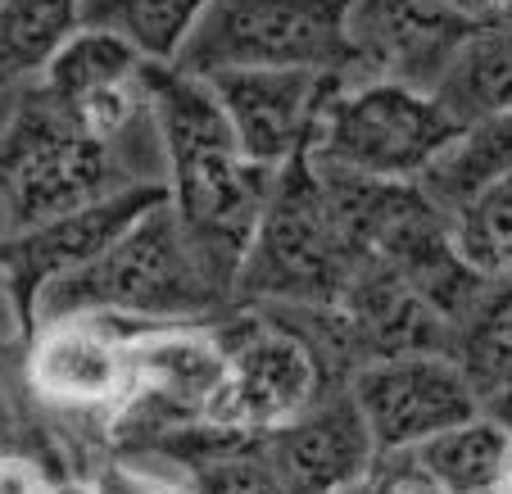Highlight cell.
Wrapping results in <instances>:
<instances>
[{
    "mask_svg": "<svg viewBox=\"0 0 512 494\" xmlns=\"http://www.w3.org/2000/svg\"><path fill=\"white\" fill-rule=\"evenodd\" d=\"M458 132L463 123L431 91L390 78H340L322 100L309 155L345 173L417 182Z\"/></svg>",
    "mask_w": 512,
    "mask_h": 494,
    "instance_id": "8992f818",
    "label": "cell"
},
{
    "mask_svg": "<svg viewBox=\"0 0 512 494\" xmlns=\"http://www.w3.org/2000/svg\"><path fill=\"white\" fill-rule=\"evenodd\" d=\"M55 467L32 449H0V494H46Z\"/></svg>",
    "mask_w": 512,
    "mask_h": 494,
    "instance_id": "cb8c5ba5",
    "label": "cell"
},
{
    "mask_svg": "<svg viewBox=\"0 0 512 494\" xmlns=\"http://www.w3.org/2000/svg\"><path fill=\"white\" fill-rule=\"evenodd\" d=\"M141 96L164 146L168 209L177 232L204 281L232 309L236 277L259 232L277 168L241 155L223 105L200 73H186L173 59H145Z\"/></svg>",
    "mask_w": 512,
    "mask_h": 494,
    "instance_id": "6da1fadb",
    "label": "cell"
},
{
    "mask_svg": "<svg viewBox=\"0 0 512 494\" xmlns=\"http://www.w3.org/2000/svg\"><path fill=\"white\" fill-rule=\"evenodd\" d=\"M512 173V114L481 118V123L463 127V132L440 150L431 168L417 177L426 195H431L445 214H454L458 204L472 191H481L485 182Z\"/></svg>",
    "mask_w": 512,
    "mask_h": 494,
    "instance_id": "e0dca14e",
    "label": "cell"
},
{
    "mask_svg": "<svg viewBox=\"0 0 512 494\" xmlns=\"http://www.w3.org/2000/svg\"><path fill=\"white\" fill-rule=\"evenodd\" d=\"M499 494H512V440H508V458H503V476H499Z\"/></svg>",
    "mask_w": 512,
    "mask_h": 494,
    "instance_id": "484cf974",
    "label": "cell"
},
{
    "mask_svg": "<svg viewBox=\"0 0 512 494\" xmlns=\"http://www.w3.org/2000/svg\"><path fill=\"white\" fill-rule=\"evenodd\" d=\"M141 182L114 141H100L41 82L19 91L0 127V232L46 223Z\"/></svg>",
    "mask_w": 512,
    "mask_h": 494,
    "instance_id": "277c9868",
    "label": "cell"
},
{
    "mask_svg": "<svg viewBox=\"0 0 512 494\" xmlns=\"http://www.w3.org/2000/svg\"><path fill=\"white\" fill-rule=\"evenodd\" d=\"M372 259L345 227L309 150L277 168L259 232L232 291L236 304H331L358 263Z\"/></svg>",
    "mask_w": 512,
    "mask_h": 494,
    "instance_id": "7a4b0ae2",
    "label": "cell"
},
{
    "mask_svg": "<svg viewBox=\"0 0 512 494\" xmlns=\"http://www.w3.org/2000/svg\"><path fill=\"white\" fill-rule=\"evenodd\" d=\"M349 395L368 422L377 454L417 449L445 427L481 413L463 368L449 354H399V359L368 363L349 377Z\"/></svg>",
    "mask_w": 512,
    "mask_h": 494,
    "instance_id": "30bf717a",
    "label": "cell"
},
{
    "mask_svg": "<svg viewBox=\"0 0 512 494\" xmlns=\"http://www.w3.org/2000/svg\"><path fill=\"white\" fill-rule=\"evenodd\" d=\"M431 96L463 127L512 114V23L472 32L435 78Z\"/></svg>",
    "mask_w": 512,
    "mask_h": 494,
    "instance_id": "9a60e30c",
    "label": "cell"
},
{
    "mask_svg": "<svg viewBox=\"0 0 512 494\" xmlns=\"http://www.w3.org/2000/svg\"><path fill=\"white\" fill-rule=\"evenodd\" d=\"M132 331L127 318L73 313L37 322L19 349L32 408L73 427L64 445L82 440L109 454V427L132 395Z\"/></svg>",
    "mask_w": 512,
    "mask_h": 494,
    "instance_id": "52a82bcc",
    "label": "cell"
},
{
    "mask_svg": "<svg viewBox=\"0 0 512 494\" xmlns=\"http://www.w3.org/2000/svg\"><path fill=\"white\" fill-rule=\"evenodd\" d=\"M454 245L476 272L499 277L512 272V173L485 182L481 191H472L454 214Z\"/></svg>",
    "mask_w": 512,
    "mask_h": 494,
    "instance_id": "44dd1931",
    "label": "cell"
},
{
    "mask_svg": "<svg viewBox=\"0 0 512 494\" xmlns=\"http://www.w3.org/2000/svg\"><path fill=\"white\" fill-rule=\"evenodd\" d=\"M345 10L349 0H213L173 64L200 78L218 68H318L354 78Z\"/></svg>",
    "mask_w": 512,
    "mask_h": 494,
    "instance_id": "ba28073f",
    "label": "cell"
},
{
    "mask_svg": "<svg viewBox=\"0 0 512 494\" xmlns=\"http://www.w3.org/2000/svg\"><path fill=\"white\" fill-rule=\"evenodd\" d=\"M336 494H445V485L435 481L413 449H381L363 472Z\"/></svg>",
    "mask_w": 512,
    "mask_h": 494,
    "instance_id": "7402d4cb",
    "label": "cell"
},
{
    "mask_svg": "<svg viewBox=\"0 0 512 494\" xmlns=\"http://www.w3.org/2000/svg\"><path fill=\"white\" fill-rule=\"evenodd\" d=\"M454 14L472 19L476 28H494V23H512V0H445Z\"/></svg>",
    "mask_w": 512,
    "mask_h": 494,
    "instance_id": "d4e9b609",
    "label": "cell"
},
{
    "mask_svg": "<svg viewBox=\"0 0 512 494\" xmlns=\"http://www.w3.org/2000/svg\"><path fill=\"white\" fill-rule=\"evenodd\" d=\"M73 313H109L127 322H213L227 313V304L195 268L164 200L136 218L87 268L59 277L37 300V322Z\"/></svg>",
    "mask_w": 512,
    "mask_h": 494,
    "instance_id": "3957f363",
    "label": "cell"
},
{
    "mask_svg": "<svg viewBox=\"0 0 512 494\" xmlns=\"http://www.w3.org/2000/svg\"><path fill=\"white\" fill-rule=\"evenodd\" d=\"M141 64H145V55L132 46V41H123L118 32L78 23V32L41 64L37 82L59 100H82V96H96V91H105V87L136 82L141 78Z\"/></svg>",
    "mask_w": 512,
    "mask_h": 494,
    "instance_id": "ac0fdd59",
    "label": "cell"
},
{
    "mask_svg": "<svg viewBox=\"0 0 512 494\" xmlns=\"http://www.w3.org/2000/svg\"><path fill=\"white\" fill-rule=\"evenodd\" d=\"M223 340V372L204 404V422L223 431L286 427L327 390L349 386L286 304H236L213 322Z\"/></svg>",
    "mask_w": 512,
    "mask_h": 494,
    "instance_id": "5b68a950",
    "label": "cell"
},
{
    "mask_svg": "<svg viewBox=\"0 0 512 494\" xmlns=\"http://www.w3.org/2000/svg\"><path fill=\"white\" fill-rule=\"evenodd\" d=\"M345 28L354 78H390L422 91H431L454 50L481 32L445 0H349Z\"/></svg>",
    "mask_w": 512,
    "mask_h": 494,
    "instance_id": "7c38bea8",
    "label": "cell"
},
{
    "mask_svg": "<svg viewBox=\"0 0 512 494\" xmlns=\"http://www.w3.org/2000/svg\"><path fill=\"white\" fill-rule=\"evenodd\" d=\"M0 87H5V82H0Z\"/></svg>",
    "mask_w": 512,
    "mask_h": 494,
    "instance_id": "83f0119b",
    "label": "cell"
},
{
    "mask_svg": "<svg viewBox=\"0 0 512 494\" xmlns=\"http://www.w3.org/2000/svg\"><path fill=\"white\" fill-rule=\"evenodd\" d=\"M78 5L82 0H0V82L37 78L78 32Z\"/></svg>",
    "mask_w": 512,
    "mask_h": 494,
    "instance_id": "ffe728a7",
    "label": "cell"
},
{
    "mask_svg": "<svg viewBox=\"0 0 512 494\" xmlns=\"http://www.w3.org/2000/svg\"><path fill=\"white\" fill-rule=\"evenodd\" d=\"M0 304H5V295H0Z\"/></svg>",
    "mask_w": 512,
    "mask_h": 494,
    "instance_id": "4316f807",
    "label": "cell"
},
{
    "mask_svg": "<svg viewBox=\"0 0 512 494\" xmlns=\"http://www.w3.org/2000/svg\"><path fill=\"white\" fill-rule=\"evenodd\" d=\"M213 0H82L78 23L118 32L145 59H177Z\"/></svg>",
    "mask_w": 512,
    "mask_h": 494,
    "instance_id": "d6986e66",
    "label": "cell"
},
{
    "mask_svg": "<svg viewBox=\"0 0 512 494\" xmlns=\"http://www.w3.org/2000/svg\"><path fill=\"white\" fill-rule=\"evenodd\" d=\"M263 440L281 463V472L304 494H336L377 458V445H372L368 422L358 413L349 386L327 390L318 404L290 417L286 427L263 431Z\"/></svg>",
    "mask_w": 512,
    "mask_h": 494,
    "instance_id": "4fadbf2b",
    "label": "cell"
},
{
    "mask_svg": "<svg viewBox=\"0 0 512 494\" xmlns=\"http://www.w3.org/2000/svg\"><path fill=\"white\" fill-rule=\"evenodd\" d=\"M164 200V177H141V182L123 186L114 195H100L82 209H68L59 218L19 227V232H0V295H5V309L14 318V345H28L32 327H37V300L46 295V286L87 268L136 218L150 214Z\"/></svg>",
    "mask_w": 512,
    "mask_h": 494,
    "instance_id": "9c48e42d",
    "label": "cell"
},
{
    "mask_svg": "<svg viewBox=\"0 0 512 494\" xmlns=\"http://www.w3.org/2000/svg\"><path fill=\"white\" fill-rule=\"evenodd\" d=\"M508 440L512 431L503 422L476 413L458 427H445L440 436L422 440L413 454L435 481L445 485V494H499Z\"/></svg>",
    "mask_w": 512,
    "mask_h": 494,
    "instance_id": "2e32d148",
    "label": "cell"
},
{
    "mask_svg": "<svg viewBox=\"0 0 512 494\" xmlns=\"http://www.w3.org/2000/svg\"><path fill=\"white\" fill-rule=\"evenodd\" d=\"M336 82L340 73H318V68H218L209 73V87L232 123L241 155L272 168L309 150L322 100L331 96Z\"/></svg>",
    "mask_w": 512,
    "mask_h": 494,
    "instance_id": "8fae6325",
    "label": "cell"
},
{
    "mask_svg": "<svg viewBox=\"0 0 512 494\" xmlns=\"http://www.w3.org/2000/svg\"><path fill=\"white\" fill-rule=\"evenodd\" d=\"M449 359L463 368L476 408L512 431V272L485 281L472 309L449 327Z\"/></svg>",
    "mask_w": 512,
    "mask_h": 494,
    "instance_id": "5bb4252c",
    "label": "cell"
},
{
    "mask_svg": "<svg viewBox=\"0 0 512 494\" xmlns=\"http://www.w3.org/2000/svg\"><path fill=\"white\" fill-rule=\"evenodd\" d=\"M82 472H91L100 494H191L177 472H168L159 463H141V458H123V454H100Z\"/></svg>",
    "mask_w": 512,
    "mask_h": 494,
    "instance_id": "603a6c76",
    "label": "cell"
}]
</instances>
